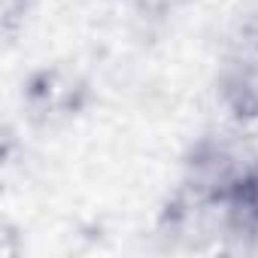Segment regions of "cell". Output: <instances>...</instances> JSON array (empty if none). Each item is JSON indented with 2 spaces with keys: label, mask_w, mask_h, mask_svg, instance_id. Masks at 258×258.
Wrapping results in <instances>:
<instances>
[{
  "label": "cell",
  "mask_w": 258,
  "mask_h": 258,
  "mask_svg": "<svg viewBox=\"0 0 258 258\" xmlns=\"http://www.w3.org/2000/svg\"><path fill=\"white\" fill-rule=\"evenodd\" d=\"M185 4H191V0H137V7L152 16H170V13L182 10Z\"/></svg>",
  "instance_id": "obj_3"
},
{
  "label": "cell",
  "mask_w": 258,
  "mask_h": 258,
  "mask_svg": "<svg viewBox=\"0 0 258 258\" xmlns=\"http://www.w3.org/2000/svg\"><path fill=\"white\" fill-rule=\"evenodd\" d=\"M255 219H258V198H255Z\"/></svg>",
  "instance_id": "obj_4"
},
{
  "label": "cell",
  "mask_w": 258,
  "mask_h": 258,
  "mask_svg": "<svg viewBox=\"0 0 258 258\" xmlns=\"http://www.w3.org/2000/svg\"><path fill=\"white\" fill-rule=\"evenodd\" d=\"M25 109L37 124H58L79 115L88 103V85L67 67H43L25 82Z\"/></svg>",
  "instance_id": "obj_1"
},
{
  "label": "cell",
  "mask_w": 258,
  "mask_h": 258,
  "mask_svg": "<svg viewBox=\"0 0 258 258\" xmlns=\"http://www.w3.org/2000/svg\"><path fill=\"white\" fill-rule=\"evenodd\" d=\"M216 94L228 118L240 127L258 121V37L243 40L222 64Z\"/></svg>",
  "instance_id": "obj_2"
}]
</instances>
